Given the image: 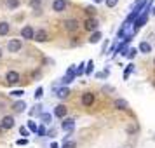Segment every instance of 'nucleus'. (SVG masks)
<instances>
[{
  "label": "nucleus",
  "instance_id": "obj_1",
  "mask_svg": "<svg viewBox=\"0 0 155 148\" xmlns=\"http://www.w3.org/2000/svg\"><path fill=\"white\" fill-rule=\"evenodd\" d=\"M63 26L66 31H70V33H75L78 30V21L75 19V18H68V19H64L63 21Z\"/></svg>",
  "mask_w": 155,
  "mask_h": 148
},
{
  "label": "nucleus",
  "instance_id": "obj_2",
  "mask_svg": "<svg viewBox=\"0 0 155 148\" xmlns=\"http://www.w3.org/2000/svg\"><path fill=\"white\" fill-rule=\"evenodd\" d=\"M147 21H148V12H143L141 16H138L136 21H134V26H133V33H136L140 28H143L147 25Z\"/></svg>",
  "mask_w": 155,
  "mask_h": 148
},
{
  "label": "nucleus",
  "instance_id": "obj_3",
  "mask_svg": "<svg viewBox=\"0 0 155 148\" xmlns=\"http://www.w3.org/2000/svg\"><path fill=\"white\" fill-rule=\"evenodd\" d=\"M23 47V42H21V38H11L7 42V51L9 52H19Z\"/></svg>",
  "mask_w": 155,
  "mask_h": 148
},
{
  "label": "nucleus",
  "instance_id": "obj_4",
  "mask_svg": "<svg viewBox=\"0 0 155 148\" xmlns=\"http://www.w3.org/2000/svg\"><path fill=\"white\" fill-rule=\"evenodd\" d=\"M98 25H99V21L96 18H85L84 28H85V31H96L98 30Z\"/></svg>",
  "mask_w": 155,
  "mask_h": 148
},
{
  "label": "nucleus",
  "instance_id": "obj_5",
  "mask_svg": "<svg viewBox=\"0 0 155 148\" xmlns=\"http://www.w3.org/2000/svg\"><path fill=\"white\" fill-rule=\"evenodd\" d=\"M33 35H35L33 26L26 25V26H23L21 28V38H25V40H33Z\"/></svg>",
  "mask_w": 155,
  "mask_h": 148
},
{
  "label": "nucleus",
  "instance_id": "obj_6",
  "mask_svg": "<svg viewBox=\"0 0 155 148\" xmlns=\"http://www.w3.org/2000/svg\"><path fill=\"white\" fill-rule=\"evenodd\" d=\"M80 101H82L84 106H92L94 101H96V96H94V92H84L82 98H80Z\"/></svg>",
  "mask_w": 155,
  "mask_h": 148
},
{
  "label": "nucleus",
  "instance_id": "obj_7",
  "mask_svg": "<svg viewBox=\"0 0 155 148\" xmlns=\"http://www.w3.org/2000/svg\"><path fill=\"white\" fill-rule=\"evenodd\" d=\"M66 7H68L66 0H52V11L54 12H63V11H66Z\"/></svg>",
  "mask_w": 155,
  "mask_h": 148
},
{
  "label": "nucleus",
  "instance_id": "obj_8",
  "mask_svg": "<svg viewBox=\"0 0 155 148\" xmlns=\"http://www.w3.org/2000/svg\"><path fill=\"white\" fill-rule=\"evenodd\" d=\"M14 117L12 115H5V117H2V120H0V126L4 127V131L5 129H12L14 127Z\"/></svg>",
  "mask_w": 155,
  "mask_h": 148
},
{
  "label": "nucleus",
  "instance_id": "obj_9",
  "mask_svg": "<svg viewBox=\"0 0 155 148\" xmlns=\"http://www.w3.org/2000/svg\"><path fill=\"white\" fill-rule=\"evenodd\" d=\"M5 80H7V84H11V85L18 84V82H19V73H18V71H14V70L7 71V75H5Z\"/></svg>",
  "mask_w": 155,
  "mask_h": 148
},
{
  "label": "nucleus",
  "instance_id": "obj_10",
  "mask_svg": "<svg viewBox=\"0 0 155 148\" xmlns=\"http://www.w3.org/2000/svg\"><path fill=\"white\" fill-rule=\"evenodd\" d=\"M113 108H115V110H120V112H124V110L129 108V103H127L126 99L119 98V99H115V101H113Z\"/></svg>",
  "mask_w": 155,
  "mask_h": 148
},
{
  "label": "nucleus",
  "instance_id": "obj_11",
  "mask_svg": "<svg viewBox=\"0 0 155 148\" xmlns=\"http://www.w3.org/2000/svg\"><path fill=\"white\" fill-rule=\"evenodd\" d=\"M66 112H68V108H66L64 105H58L56 108H54L52 115H54V117H58V119H63V117H66Z\"/></svg>",
  "mask_w": 155,
  "mask_h": 148
},
{
  "label": "nucleus",
  "instance_id": "obj_12",
  "mask_svg": "<svg viewBox=\"0 0 155 148\" xmlns=\"http://www.w3.org/2000/svg\"><path fill=\"white\" fill-rule=\"evenodd\" d=\"M73 127H75V119H64L63 124H61V129L66 131V133H71Z\"/></svg>",
  "mask_w": 155,
  "mask_h": 148
},
{
  "label": "nucleus",
  "instance_id": "obj_13",
  "mask_svg": "<svg viewBox=\"0 0 155 148\" xmlns=\"http://www.w3.org/2000/svg\"><path fill=\"white\" fill-rule=\"evenodd\" d=\"M33 40H37V42H45L47 40V31L45 30H37L35 35H33Z\"/></svg>",
  "mask_w": 155,
  "mask_h": 148
},
{
  "label": "nucleus",
  "instance_id": "obj_14",
  "mask_svg": "<svg viewBox=\"0 0 155 148\" xmlns=\"http://www.w3.org/2000/svg\"><path fill=\"white\" fill-rule=\"evenodd\" d=\"M68 94H70V89L68 87H58V91H56V96L59 99H64V98H68Z\"/></svg>",
  "mask_w": 155,
  "mask_h": 148
},
{
  "label": "nucleus",
  "instance_id": "obj_15",
  "mask_svg": "<svg viewBox=\"0 0 155 148\" xmlns=\"http://www.w3.org/2000/svg\"><path fill=\"white\" fill-rule=\"evenodd\" d=\"M5 5H7L9 11H16L21 5V0H5Z\"/></svg>",
  "mask_w": 155,
  "mask_h": 148
},
{
  "label": "nucleus",
  "instance_id": "obj_16",
  "mask_svg": "<svg viewBox=\"0 0 155 148\" xmlns=\"http://www.w3.org/2000/svg\"><path fill=\"white\" fill-rule=\"evenodd\" d=\"M101 38H103L101 31H98V30H96V31H92V35L89 37V44H98Z\"/></svg>",
  "mask_w": 155,
  "mask_h": 148
},
{
  "label": "nucleus",
  "instance_id": "obj_17",
  "mask_svg": "<svg viewBox=\"0 0 155 148\" xmlns=\"http://www.w3.org/2000/svg\"><path fill=\"white\" fill-rule=\"evenodd\" d=\"M138 51H140L141 54H148V52H152V45L148 42H141L140 47H138Z\"/></svg>",
  "mask_w": 155,
  "mask_h": 148
},
{
  "label": "nucleus",
  "instance_id": "obj_18",
  "mask_svg": "<svg viewBox=\"0 0 155 148\" xmlns=\"http://www.w3.org/2000/svg\"><path fill=\"white\" fill-rule=\"evenodd\" d=\"M12 108H14V110H16L18 113H23L25 110H26V103H25V101H16Z\"/></svg>",
  "mask_w": 155,
  "mask_h": 148
},
{
  "label": "nucleus",
  "instance_id": "obj_19",
  "mask_svg": "<svg viewBox=\"0 0 155 148\" xmlns=\"http://www.w3.org/2000/svg\"><path fill=\"white\" fill-rule=\"evenodd\" d=\"M9 30H11V26H9L7 21H0V37H2V35H7Z\"/></svg>",
  "mask_w": 155,
  "mask_h": 148
},
{
  "label": "nucleus",
  "instance_id": "obj_20",
  "mask_svg": "<svg viewBox=\"0 0 155 148\" xmlns=\"http://www.w3.org/2000/svg\"><path fill=\"white\" fill-rule=\"evenodd\" d=\"M126 133L129 134V136H131V134H136V133H138V126H136V124H131V126H127Z\"/></svg>",
  "mask_w": 155,
  "mask_h": 148
},
{
  "label": "nucleus",
  "instance_id": "obj_21",
  "mask_svg": "<svg viewBox=\"0 0 155 148\" xmlns=\"http://www.w3.org/2000/svg\"><path fill=\"white\" fill-rule=\"evenodd\" d=\"M23 94H25V92H23V89H16V91L9 92V96H12V98H21Z\"/></svg>",
  "mask_w": 155,
  "mask_h": 148
},
{
  "label": "nucleus",
  "instance_id": "obj_22",
  "mask_svg": "<svg viewBox=\"0 0 155 148\" xmlns=\"http://www.w3.org/2000/svg\"><path fill=\"white\" fill-rule=\"evenodd\" d=\"M26 129H30V133H37V129H38V126H37L33 120H28V127Z\"/></svg>",
  "mask_w": 155,
  "mask_h": 148
},
{
  "label": "nucleus",
  "instance_id": "obj_23",
  "mask_svg": "<svg viewBox=\"0 0 155 148\" xmlns=\"http://www.w3.org/2000/svg\"><path fill=\"white\" fill-rule=\"evenodd\" d=\"M37 134H38L40 138H45V136H47V129H45L44 126H38V129H37Z\"/></svg>",
  "mask_w": 155,
  "mask_h": 148
},
{
  "label": "nucleus",
  "instance_id": "obj_24",
  "mask_svg": "<svg viewBox=\"0 0 155 148\" xmlns=\"http://www.w3.org/2000/svg\"><path fill=\"white\" fill-rule=\"evenodd\" d=\"M40 119H42V122H44V124H49L52 117H51V113H45V112H44L42 115H40Z\"/></svg>",
  "mask_w": 155,
  "mask_h": 148
},
{
  "label": "nucleus",
  "instance_id": "obj_25",
  "mask_svg": "<svg viewBox=\"0 0 155 148\" xmlns=\"http://www.w3.org/2000/svg\"><path fill=\"white\" fill-rule=\"evenodd\" d=\"M133 70H134V64H129L126 70H124V78H126V80L129 78V75H131V71H133Z\"/></svg>",
  "mask_w": 155,
  "mask_h": 148
},
{
  "label": "nucleus",
  "instance_id": "obj_26",
  "mask_svg": "<svg viewBox=\"0 0 155 148\" xmlns=\"http://www.w3.org/2000/svg\"><path fill=\"white\" fill-rule=\"evenodd\" d=\"M84 66H85V63H80L75 68V75H84Z\"/></svg>",
  "mask_w": 155,
  "mask_h": 148
},
{
  "label": "nucleus",
  "instance_id": "obj_27",
  "mask_svg": "<svg viewBox=\"0 0 155 148\" xmlns=\"http://www.w3.org/2000/svg\"><path fill=\"white\" fill-rule=\"evenodd\" d=\"M85 12L89 14V18H94V12H96V11H94L92 5H87V7H85Z\"/></svg>",
  "mask_w": 155,
  "mask_h": 148
},
{
  "label": "nucleus",
  "instance_id": "obj_28",
  "mask_svg": "<svg viewBox=\"0 0 155 148\" xmlns=\"http://www.w3.org/2000/svg\"><path fill=\"white\" fill-rule=\"evenodd\" d=\"M61 148H77V143H75V141H66Z\"/></svg>",
  "mask_w": 155,
  "mask_h": 148
},
{
  "label": "nucleus",
  "instance_id": "obj_29",
  "mask_svg": "<svg viewBox=\"0 0 155 148\" xmlns=\"http://www.w3.org/2000/svg\"><path fill=\"white\" fill-rule=\"evenodd\" d=\"M105 4H106L110 9H112V7H115V5L119 4V0H105Z\"/></svg>",
  "mask_w": 155,
  "mask_h": 148
},
{
  "label": "nucleus",
  "instance_id": "obj_30",
  "mask_svg": "<svg viewBox=\"0 0 155 148\" xmlns=\"http://www.w3.org/2000/svg\"><path fill=\"white\" fill-rule=\"evenodd\" d=\"M92 70H94V63H92V61H89V63H87V70H85V73H87V75H91Z\"/></svg>",
  "mask_w": 155,
  "mask_h": 148
},
{
  "label": "nucleus",
  "instance_id": "obj_31",
  "mask_svg": "<svg viewBox=\"0 0 155 148\" xmlns=\"http://www.w3.org/2000/svg\"><path fill=\"white\" fill-rule=\"evenodd\" d=\"M136 54H138V49H129V52H127V58H129V59H133Z\"/></svg>",
  "mask_w": 155,
  "mask_h": 148
},
{
  "label": "nucleus",
  "instance_id": "obj_32",
  "mask_svg": "<svg viewBox=\"0 0 155 148\" xmlns=\"http://www.w3.org/2000/svg\"><path fill=\"white\" fill-rule=\"evenodd\" d=\"M42 92H44L42 87H37V91H35V98H37V99H40V98H42Z\"/></svg>",
  "mask_w": 155,
  "mask_h": 148
},
{
  "label": "nucleus",
  "instance_id": "obj_33",
  "mask_svg": "<svg viewBox=\"0 0 155 148\" xmlns=\"http://www.w3.org/2000/svg\"><path fill=\"white\" fill-rule=\"evenodd\" d=\"M19 133H21V136H25V138H28V136H30V131L26 129V127H21V129H19Z\"/></svg>",
  "mask_w": 155,
  "mask_h": 148
},
{
  "label": "nucleus",
  "instance_id": "obj_34",
  "mask_svg": "<svg viewBox=\"0 0 155 148\" xmlns=\"http://www.w3.org/2000/svg\"><path fill=\"white\" fill-rule=\"evenodd\" d=\"M30 5L35 7V9H38L40 7V0H30Z\"/></svg>",
  "mask_w": 155,
  "mask_h": 148
},
{
  "label": "nucleus",
  "instance_id": "obj_35",
  "mask_svg": "<svg viewBox=\"0 0 155 148\" xmlns=\"http://www.w3.org/2000/svg\"><path fill=\"white\" fill-rule=\"evenodd\" d=\"M16 145H19V146H25V145H28V140H18V141H16Z\"/></svg>",
  "mask_w": 155,
  "mask_h": 148
},
{
  "label": "nucleus",
  "instance_id": "obj_36",
  "mask_svg": "<svg viewBox=\"0 0 155 148\" xmlns=\"http://www.w3.org/2000/svg\"><path fill=\"white\" fill-rule=\"evenodd\" d=\"M51 148H59V145L58 143H51Z\"/></svg>",
  "mask_w": 155,
  "mask_h": 148
},
{
  "label": "nucleus",
  "instance_id": "obj_37",
  "mask_svg": "<svg viewBox=\"0 0 155 148\" xmlns=\"http://www.w3.org/2000/svg\"><path fill=\"white\" fill-rule=\"evenodd\" d=\"M4 108H5V103H4V101H0V110H4Z\"/></svg>",
  "mask_w": 155,
  "mask_h": 148
},
{
  "label": "nucleus",
  "instance_id": "obj_38",
  "mask_svg": "<svg viewBox=\"0 0 155 148\" xmlns=\"http://www.w3.org/2000/svg\"><path fill=\"white\" fill-rule=\"evenodd\" d=\"M152 14H153V16H155V7H152Z\"/></svg>",
  "mask_w": 155,
  "mask_h": 148
},
{
  "label": "nucleus",
  "instance_id": "obj_39",
  "mask_svg": "<svg viewBox=\"0 0 155 148\" xmlns=\"http://www.w3.org/2000/svg\"><path fill=\"white\" fill-rule=\"evenodd\" d=\"M2 133H4V127L0 126V134H2Z\"/></svg>",
  "mask_w": 155,
  "mask_h": 148
},
{
  "label": "nucleus",
  "instance_id": "obj_40",
  "mask_svg": "<svg viewBox=\"0 0 155 148\" xmlns=\"http://www.w3.org/2000/svg\"><path fill=\"white\" fill-rule=\"evenodd\" d=\"M0 59H2V47H0Z\"/></svg>",
  "mask_w": 155,
  "mask_h": 148
},
{
  "label": "nucleus",
  "instance_id": "obj_41",
  "mask_svg": "<svg viewBox=\"0 0 155 148\" xmlns=\"http://www.w3.org/2000/svg\"><path fill=\"white\" fill-rule=\"evenodd\" d=\"M94 2H98V4H99V2H103V0H94Z\"/></svg>",
  "mask_w": 155,
  "mask_h": 148
},
{
  "label": "nucleus",
  "instance_id": "obj_42",
  "mask_svg": "<svg viewBox=\"0 0 155 148\" xmlns=\"http://www.w3.org/2000/svg\"><path fill=\"white\" fill-rule=\"evenodd\" d=\"M153 64H155V59H153Z\"/></svg>",
  "mask_w": 155,
  "mask_h": 148
},
{
  "label": "nucleus",
  "instance_id": "obj_43",
  "mask_svg": "<svg viewBox=\"0 0 155 148\" xmlns=\"http://www.w3.org/2000/svg\"><path fill=\"white\" fill-rule=\"evenodd\" d=\"M153 85H155V82H153Z\"/></svg>",
  "mask_w": 155,
  "mask_h": 148
}]
</instances>
